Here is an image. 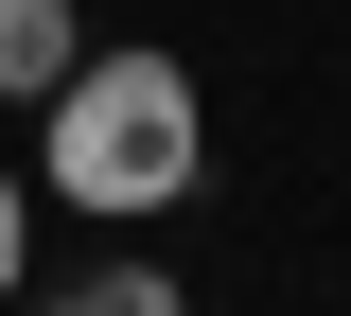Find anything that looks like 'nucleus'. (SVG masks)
Here are the masks:
<instances>
[{"label": "nucleus", "mask_w": 351, "mask_h": 316, "mask_svg": "<svg viewBox=\"0 0 351 316\" xmlns=\"http://www.w3.org/2000/svg\"><path fill=\"white\" fill-rule=\"evenodd\" d=\"M193 176H211V88L158 36H88L71 88L36 106V211L158 228V211H193Z\"/></svg>", "instance_id": "nucleus-1"}, {"label": "nucleus", "mask_w": 351, "mask_h": 316, "mask_svg": "<svg viewBox=\"0 0 351 316\" xmlns=\"http://www.w3.org/2000/svg\"><path fill=\"white\" fill-rule=\"evenodd\" d=\"M36 316H193V281H176L141 228H106V264H88V281H53Z\"/></svg>", "instance_id": "nucleus-2"}, {"label": "nucleus", "mask_w": 351, "mask_h": 316, "mask_svg": "<svg viewBox=\"0 0 351 316\" xmlns=\"http://www.w3.org/2000/svg\"><path fill=\"white\" fill-rule=\"evenodd\" d=\"M36 299V176H18V158H0V316Z\"/></svg>", "instance_id": "nucleus-4"}, {"label": "nucleus", "mask_w": 351, "mask_h": 316, "mask_svg": "<svg viewBox=\"0 0 351 316\" xmlns=\"http://www.w3.org/2000/svg\"><path fill=\"white\" fill-rule=\"evenodd\" d=\"M71 53H88L71 0H0V106H53V88H71Z\"/></svg>", "instance_id": "nucleus-3"}]
</instances>
